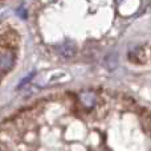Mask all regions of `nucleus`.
<instances>
[{
    "mask_svg": "<svg viewBox=\"0 0 151 151\" xmlns=\"http://www.w3.org/2000/svg\"><path fill=\"white\" fill-rule=\"evenodd\" d=\"M58 53L63 56L64 58H70L76 55V44L73 41H65L63 45L58 48Z\"/></svg>",
    "mask_w": 151,
    "mask_h": 151,
    "instance_id": "1",
    "label": "nucleus"
},
{
    "mask_svg": "<svg viewBox=\"0 0 151 151\" xmlns=\"http://www.w3.org/2000/svg\"><path fill=\"white\" fill-rule=\"evenodd\" d=\"M13 61H15L13 53H11V52L3 53V55H0V68L4 69V70H8V69L12 68Z\"/></svg>",
    "mask_w": 151,
    "mask_h": 151,
    "instance_id": "3",
    "label": "nucleus"
},
{
    "mask_svg": "<svg viewBox=\"0 0 151 151\" xmlns=\"http://www.w3.org/2000/svg\"><path fill=\"white\" fill-rule=\"evenodd\" d=\"M105 64H106V66H107L109 69H115V68H117V64H118L117 56H115V55L107 56L106 60H105Z\"/></svg>",
    "mask_w": 151,
    "mask_h": 151,
    "instance_id": "4",
    "label": "nucleus"
},
{
    "mask_svg": "<svg viewBox=\"0 0 151 151\" xmlns=\"http://www.w3.org/2000/svg\"><path fill=\"white\" fill-rule=\"evenodd\" d=\"M80 101L86 109H91L96 105L97 98H96V94L91 93V91H83L80 96Z\"/></svg>",
    "mask_w": 151,
    "mask_h": 151,
    "instance_id": "2",
    "label": "nucleus"
},
{
    "mask_svg": "<svg viewBox=\"0 0 151 151\" xmlns=\"http://www.w3.org/2000/svg\"><path fill=\"white\" fill-rule=\"evenodd\" d=\"M32 77H35V72H32V73L29 74V76H27V77H24V80H21V81H20V83H19V86H17V88H19V89H20V88H23V86L25 85V83H28L29 81L32 80Z\"/></svg>",
    "mask_w": 151,
    "mask_h": 151,
    "instance_id": "5",
    "label": "nucleus"
}]
</instances>
